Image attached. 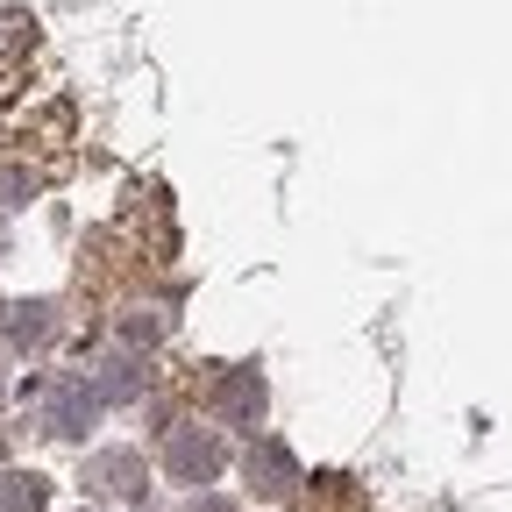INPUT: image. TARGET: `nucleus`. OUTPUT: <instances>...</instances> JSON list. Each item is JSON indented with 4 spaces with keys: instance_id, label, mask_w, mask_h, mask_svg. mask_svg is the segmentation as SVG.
Instances as JSON below:
<instances>
[{
    "instance_id": "20e7f679",
    "label": "nucleus",
    "mask_w": 512,
    "mask_h": 512,
    "mask_svg": "<svg viewBox=\"0 0 512 512\" xmlns=\"http://www.w3.org/2000/svg\"><path fill=\"white\" fill-rule=\"evenodd\" d=\"M242 470H249V484L264 491V498H285L299 484V456H292L285 441H256L249 456H242Z\"/></svg>"
},
{
    "instance_id": "9d476101",
    "label": "nucleus",
    "mask_w": 512,
    "mask_h": 512,
    "mask_svg": "<svg viewBox=\"0 0 512 512\" xmlns=\"http://www.w3.org/2000/svg\"><path fill=\"white\" fill-rule=\"evenodd\" d=\"M185 512H235V505H228V498H192Z\"/></svg>"
},
{
    "instance_id": "6e6552de",
    "label": "nucleus",
    "mask_w": 512,
    "mask_h": 512,
    "mask_svg": "<svg viewBox=\"0 0 512 512\" xmlns=\"http://www.w3.org/2000/svg\"><path fill=\"white\" fill-rule=\"evenodd\" d=\"M143 377H150L143 363L114 356V363H100V370H93V392H100V399H136V392H143Z\"/></svg>"
},
{
    "instance_id": "423d86ee",
    "label": "nucleus",
    "mask_w": 512,
    "mask_h": 512,
    "mask_svg": "<svg viewBox=\"0 0 512 512\" xmlns=\"http://www.w3.org/2000/svg\"><path fill=\"white\" fill-rule=\"evenodd\" d=\"M0 328H8L15 349H43V342L57 335V306H50V299H15L8 313H0Z\"/></svg>"
},
{
    "instance_id": "1a4fd4ad",
    "label": "nucleus",
    "mask_w": 512,
    "mask_h": 512,
    "mask_svg": "<svg viewBox=\"0 0 512 512\" xmlns=\"http://www.w3.org/2000/svg\"><path fill=\"white\" fill-rule=\"evenodd\" d=\"M121 335H128V342H157V335H164V320L136 306V313H128V320H121Z\"/></svg>"
},
{
    "instance_id": "f03ea898",
    "label": "nucleus",
    "mask_w": 512,
    "mask_h": 512,
    "mask_svg": "<svg viewBox=\"0 0 512 512\" xmlns=\"http://www.w3.org/2000/svg\"><path fill=\"white\" fill-rule=\"evenodd\" d=\"M221 463H228V448H221L214 427H178V434L164 441V470H171L178 484H214Z\"/></svg>"
},
{
    "instance_id": "7ed1b4c3",
    "label": "nucleus",
    "mask_w": 512,
    "mask_h": 512,
    "mask_svg": "<svg viewBox=\"0 0 512 512\" xmlns=\"http://www.w3.org/2000/svg\"><path fill=\"white\" fill-rule=\"evenodd\" d=\"M214 420L221 427H256V420H264V377H256V370H228L214 384Z\"/></svg>"
},
{
    "instance_id": "39448f33",
    "label": "nucleus",
    "mask_w": 512,
    "mask_h": 512,
    "mask_svg": "<svg viewBox=\"0 0 512 512\" xmlns=\"http://www.w3.org/2000/svg\"><path fill=\"white\" fill-rule=\"evenodd\" d=\"M86 484L107 491V498H143V456L136 448H100L86 463Z\"/></svg>"
},
{
    "instance_id": "f257e3e1",
    "label": "nucleus",
    "mask_w": 512,
    "mask_h": 512,
    "mask_svg": "<svg viewBox=\"0 0 512 512\" xmlns=\"http://www.w3.org/2000/svg\"><path fill=\"white\" fill-rule=\"evenodd\" d=\"M22 399H36L43 406V434H57V441H79L86 427H93V413H100V392L86 377H57V384H22Z\"/></svg>"
},
{
    "instance_id": "0eeeda50",
    "label": "nucleus",
    "mask_w": 512,
    "mask_h": 512,
    "mask_svg": "<svg viewBox=\"0 0 512 512\" xmlns=\"http://www.w3.org/2000/svg\"><path fill=\"white\" fill-rule=\"evenodd\" d=\"M43 505H50V477H36V470L0 477V512H43Z\"/></svg>"
}]
</instances>
